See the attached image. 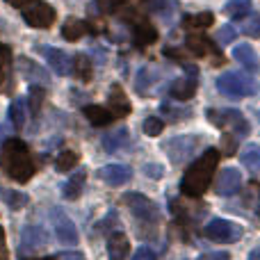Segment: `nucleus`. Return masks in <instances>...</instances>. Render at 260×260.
<instances>
[{"instance_id": "nucleus-1", "label": "nucleus", "mask_w": 260, "mask_h": 260, "mask_svg": "<svg viewBox=\"0 0 260 260\" xmlns=\"http://www.w3.org/2000/svg\"><path fill=\"white\" fill-rule=\"evenodd\" d=\"M217 165H219V151H215V148L203 151V155L197 157V160L187 167V171L183 174L180 192L192 199L201 197V194L210 187L212 176H215V171H217Z\"/></svg>"}, {"instance_id": "nucleus-2", "label": "nucleus", "mask_w": 260, "mask_h": 260, "mask_svg": "<svg viewBox=\"0 0 260 260\" xmlns=\"http://www.w3.org/2000/svg\"><path fill=\"white\" fill-rule=\"evenodd\" d=\"M0 167L16 183H27L35 176V160L21 139H5L0 146Z\"/></svg>"}, {"instance_id": "nucleus-3", "label": "nucleus", "mask_w": 260, "mask_h": 260, "mask_svg": "<svg viewBox=\"0 0 260 260\" xmlns=\"http://www.w3.org/2000/svg\"><path fill=\"white\" fill-rule=\"evenodd\" d=\"M217 89L229 99H247V96L258 94L260 85L253 80L249 73L240 71H226L217 78Z\"/></svg>"}, {"instance_id": "nucleus-4", "label": "nucleus", "mask_w": 260, "mask_h": 260, "mask_svg": "<svg viewBox=\"0 0 260 260\" xmlns=\"http://www.w3.org/2000/svg\"><path fill=\"white\" fill-rule=\"evenodd\" d=\"M208 119H210L219 130H231V135L238 139L247 137V135L251 133L249 121L244 119L242 112H238V110H210V112H208Z\"/></svg>"}, {"instance_id": "nucleus-5", "label": "nucleus", "mask_w": 260, "mask_h": 260, "mask_svg": "<svg viewBox=\"0 0 260 260\" xmlns=\"http://www.w3.org/2000/svg\"><path fill=\"white\" fill-rule=\"evenodd\" d=\"M201 146V137L199 135H178V137H171L165 142V153L169 155V160L174 165H183L185 160L194 155Z\"/></svg>"}, {"instance_id": "nucleus-6", "label": "nucleus", "mask_w": 260, "mask_h": 260, "mask_svg": "<svg viewBox=\"0 0 260 260\" xmlns=\"http://www.w3.org/2000/svg\"><path fill=\"white\" fill-rule=\"evenodd\" d=\"M203 235L212 242H235V240L242 238V229H240L235 221H229V219H210L206 226H203Z\"/></svg>"}, {"instance_id": "nucleus-7", "label": "nucleus", "mask_w": 260, "mask_h": 260, "mask_svg": "<svg viewBox=\"0 0 260 260\" xmlns=\"http://www.w3.org/2000/svg\"><path fill=\"white\" fill-rule=\"evenodd\" d=\"M123 203L130 208V212H133L139 221H157V217H160L157 206L148 197H144V194H137V192L123 194Z\"/></svg>"}, {"instance_id": "nucleus-8", "label": "nucleus", "mask_w": 260, "mask_h": 260, "mask_svg": "<svg viewBox=\"0 0 260 260\" xmlns=\"http://www.w3.org/2000/svg\"><path fill=\"white\" fill-rule=\"evenodd\" d=\"M50 221H53L55 235L62 244H78V229L71 219L67 217V212H62L59 208L50 210Z\"/></svg>"}, {"instance_id": "nucleus-9", "label": "nucleus", "mask_w": 260, "mask_h": 260, "mask_svg": "<svg viewBox=\"0 0 260 260\" xmlns=\"http://www.w3.org/2000/svg\"><path fill=\"white\" fill-rule=\"evenodd\" d=\"M48 244V235L41 226H25L21 231V244H18V251L30 253V251H39Z\"/></svg>"}, {"instance_id": "nucleus-10", "label": "nucleus", "mask_w": 260, "mask_h": 260, "mask_svg": "<svg viewBox=\"0 0 260 260\" xmlns=\"http://www.w3.org/2000/svg\"><path fill=\"white\" fill-rule=\"evenodd\" d=\"M41 55L46 57V62L50 64V69H53L57 76H69L71 73V64L73 59L69 57L67 53H64L62 48H53V46H39Z\"/></svg>"}, {"instance_id": "nucleus-11", "label": "nucleus", "mask_w": 260, "mask_h": 260, "mask_svg": "<svg viewBox=\"0 0 260 260\" xmlns=\"http://www.w3.org/2000/svg\"><path fill=\"white\" fill-rule=\"evenodd\" d=\"M25 23L32 27H50L55 23V9L48 3H37L25 9Z\"/></svg>"}, {"instance_id": "nucleus-12", "label": "nucleus", "mask_w": 260, "mask_h": 260, "mask_svg": "<svg viewBox=\"0 0 260 260\" xmlns=\"http://www.w3.org/2000/svg\"><path fill=\"white\" fill-rule=\"evenodd\" d=\"M240 187H242V174L235 167H226V169L219 171V178H217L215 185L219 197H233Z\"/></svg>"}, {"instance_id": "nucleus-13", "label": "nucleus", "mask_w": 260, "mask_h": 260, "mask_svg": "<svg viewBox=\"0 0 260 260\" xmlns=\"http://www.w3.org/2000/svg\"><path fill=\"white\" fill-rule=\"evenodd\" d=\"M16 64H18V73H21L23 80L32 82V85H39V87H44V85H48L50 82V76L37 62H32V59L21 57Z\"/></svg>"}, {"instance_id": "nucleus-14", "label": "nucleus", "mask_w": 260, "mask_h": 260, "mask_svg": "<svg viewBox=\"0 0 260 260\" xmlns=\"http://www.w3.org/2000/svg\"><path fill=\"white\" fill-rule=\"evenodd\" d=\"M96 176L110 187H119V185H126L130 180V169L126 165H105L96 171Z\"/></svg>"}, {"instance_id": "nucleus-15", "label": "nucleus", "mask_w": 260, "mask_h": 260, "mask_svg": "<svg viewBox=\"0 0 260 260\" xmlns=\"http://www.w3.org/2000/svg\"><path fill=\"white\" fill-rule=\"evenodd\" d=\"M108 110L112 112L114 119H121V117H126V114H130V101H128L126 91L121 89V85H117V82L110 87Z\"/></svg>"}, {"instance_id": "nucleus-16", "label": "nucleus", "mask_w": 260, "mask_h": 260, "mask_svg": "<svg viewBox=\"0 0 260 260\" xmlns=\"http://www.w3.org/2000/svg\"><path fill=\"white\" fill-rule=\"evenodd\" d=\"M169 94H171V99H176V101H189L197 94V78L183 76V78H178V80H174L169 87Z\"/></svg>"}, {"instance_id": "nucleus-17", "label": "nucleus", "mask_w": 260, "mask_h": 260, "mask_svg": "<svg viewBox=\"0 0 260 260\" xmlns=\"http://www.w3.org/2000/svg\"><path fill=\"white\" fill-rule=\"evenodd\" d=\"M160 80V71L155 67H144L139 69L137 80H135V89H137L139 96H146L151 87H155V82Z\"/></svg>"}, {"instance_id": "nucleus-18", "label": "nucleus", "mask_w": 260, "mask_h": 260, "mask_svg": "<svg viewBox=\"0 0 260 260\" xmlns=\"http://www.w3.org/2000/svg\"><path fill=\"white\" fill-rule=\"evenodd\" d=\"M233 59L240 62L247 71H258V55L249 44H240L233 48Z\"/></svg>"}, {"instance_id": "nucleus-19", "label": "nucleus", "mask_w": 260, "mask_h": 260, "mask_svg": "<svg viewBox=\"0 0 260 260\" xmlns=\"http://www.w3.org/2000/svg\"><path fill=\"white\" fill-rule=\"evenodd\" d=\"M128 238L123 233H112L108 240V258L110 260H126L128 256Z\"/></svg>"}, {"instance_id": "nucleus-20", "label": "nucleus", "mask_w": 260, "mask_h": 260, "mask_svg": "<svg viewBox=\"0 0 260 260\" xmlns=\"http://www.w3.org/2000/svg\"><path fill=\"white\" fill-rule=\"evenodd\" d=\"M82 112H85V117L89 119L91 126H108V123L114 121L112 112H110L105 105H85Z\"/></svg>"}, {"instance_id": "nucleus-21", "label": "nucleus", "mask_w": 260, "mask_h": 260, "mask_svg": "<svg viewBox=\"0 0 260 260\" xmlns=\"http://www.w3.org/2000/svg\"><path fill=\"white\" fill-rule=\"evenodd\" d=\"M133 41L137 46H151L157 41V30L148 21H139L133 30Z\"/></svg>"}, {"instance_id": "nucleus-22", "label": "nucleus", "mask_w": 260, "mask_h": 260, "mask_svg": "<svg viewBox=\"0 0 260 260\" xmlns=\"http://www.w3.org/2000/svg\"><path fill=\"white\" fill-rule=\"evenodd\" d=\"M185 44H187L189 53H194L197 57H206V55L215 53V44L206 35H189Z\"/></svg>"}, {"instance_id": "nucleus-23", "label": "nucleus", "mask_w": 260, "mask_h": 260, "mask_svg": "<svg viewBox=\"0 0 260 260\" xmlns=\"http://www.w3.org/2000/svg\"><path fill=\"white\" fill-rule=\"evenodd\" d=\"M87 30H89V25L85 21H80V18H67L62 25V37L67 41H80L87 35Z\"/></svg>"}, {"instance_id": "nucleus-24", "label": "nucleus", "mask_w": 260, "mask_h": 260, "mask_svg": "<svg viewBox=\"0 0 260 260\" xmlns=\"http://www.w3.org/2000/svg\"><path fill=\"white\" fill-rule=\"evenodd\" d=\"M71 73L76 76V80L89 82L91 76H94V67H91L89 57H87V55H76V57H73V64H71Z\"/></svg>"}, {"instance_id": "nucleus-25", "label": "nucleus", "mask_w": 260, "mask_h": 260, "mask_svg": "<svg viewBox=\"0 0 260 260\" xmlns=\"http://www.w3.org/2000/svg\"><path fill=\"white\" fill-rule=\"evenodd\" d=\"M128 130L126 128H117V130H112V133H108V135H103V148L108 153H117L119 148L123 146V144H128Z\"/></svg>"}, {"instance_id": "nucleus-26", "label": "nucleus", "mask_w": 260, "mask_h": 260, "mask_svg": "<svg viewBox=\"0 0 260 260\" xmlns=\"http://www.w3.org/2000/svg\"><path fill=\"white\" fill-rule=\"evenodd\" d=\"M215 23V16L210 12H201V14H185L183 16V25L189 30H203V27H210Z\"/></svg>"}, {"instance_id": "nucleus-27", "label": "nucleus", "mask_w": 260, "mask_h": 260, "mask_svg": "<svg viewBox=\"0 0 260 260\" xmlns=\"http://www.w3.org/2000/svg\"><path fill=\"white\" fill-rule=\"evenodd\" d=\"M85 178H87L85 171H78L73 178H69L62 187V197L64 199H78L82 192V187H85Z\"/></svg>"}, {"instance_id": "nucleus-28", "label": "nucleus", "mask_w": 260, "mask_h": 260, "mask_svg": "<svg viewBox=\"0 0 260 260\" xmlns=\"http://www.w3.org/2000/svg\"><path fill=\"white\" fill-rule=\"evenodd\" d=\"M240 162H242L247 169L260 171V146L258 144H249V146L240 153Z\"/></svg>"}, {"instance_id": "nucleus-29", "label": "nucleus", "mask_w": 260, "mask_h": 260, "mask_svg": "<svg viewBox=\"0 0 260 260\" xmlns=\"http://www.w3.org/2000/svg\"><path fill=\"white\" fill-rule=\"evenodd\" d=\"M226 14L231 18H235V21H242V18H247L251 14V0H231L226 5Z\"/></svg>"}, {"instance_id": "nucleus-30", "label": "nucleus", "mask_w": 260, "mask_h": 260, "mask_svg": "<svg viewBox=\"0 0 260 260\" xmlns=\"http://www.w3.org/2000/svg\"><path fill=\"white\" fill-rule=\"evenodd\" d=\"M0 199H3L12 210H21V208L27 203V194L14 192V189H7V187H0Z\"/></svg>"}, {"instance_id": "nucleus-31", "label": "nucleus", "mask_w": 260, "mask_h": 260, "mask_svg": "<svg viewBox=\"0 0 260 260\" xmlns=\"http://www.w3.org/2000/svg\"><path fill=\"white\" fill-rule=\"evenodd\" d=\"M9 119H12V123L16 128L25 126V101L23 99L12 101V105H9Z\"/></svg>"}, {"instance_id": "nucleus-32", "label": "nucleus", "mask_w": 260, "mask_h": 260, "mask_svg": "<svg viewBox=\"0 0 260 260\" xmlns=\"http://www.w3.org/2000/svg\"><path fill=\"white\" fill-rule=\"evenodd\" d=\"M44 96H46V89L44 87H39V85H32V89H30V96H27V105H30V112L35 114H39V110H41V105H44Z\"/></svg>"}, {"instance_id": "nucleus-33", "label": "nucleus", "mask_w": 260, "mask_h": 260, "mask_svg": "<svg viewBox=\"0 0 260 260\" xmlns=\"http://www.w3.org/2000/svg\"><path fill=\"white\" fill-rule=\"evenodd\" d=\"M78 160H80V157H78V153H73V151H62L57 155V160H55V169L57 171H71L73 167L78 165Z\"/></svg>"}, {"instance_id": "nucleus-34", "label": "nucleus", "mask_w": 260, "mask_h": 260, "mask_svg": "<svg viewBox=\"0 0 260 260\" xmlns=\"http://www.w3.org/2000/svg\"><path fill=\"white\" fill-rule=\"evenodd\" d=\"M162 114H167V119H171V121H180V119H185V117H189V110H185V108H176V105H171V103H162Z\"/></svg>"}, {"instance_id": "nucleus-35", "label": "nucleus", "mask_w": 260, "mask_h": 260, "mask_svg": "<svg viewBox=\"0 0 260 260\" xmlns=\"http://www.w3.org/2000/svg\"><path fill=\"white\" fill-rule=\"evenodd\" d=\"M165 130V121L157 117H148L144 119V133L148 135V137H157V135Z\"/></svg>"}, {"instance_id": "nucleus-36", "label": "nucleus", "mask_w": 260, "mask_h": 260, "mask_svg": "<svg viewBox=\"0 0 260 260\" xmlns=\"http://www.w3.org/2000/svg\"><path fill=\"white\" fill-rule=\"evenodd\" d=\"M233 39H235V27L233 25H221L219 32H217V44L229 46V44H233Z\"/></svg>"}, {"instance_id": "nucleus-37", "label": "nucleus", "mask_w": 260, "mask_h": 260, "mask_svg": "<svg viewBox=\"0 0 260 260\" xmlns=\"http://www.w3.org/2000/svg\"><path fill=\"white\" fill-rule=\"evenodd\" d=\"M235 142H238V137H233V135H224V137H221V153H224V155H233Z\"/></svg>"}, {"instance_id": "nucleus-38", "label": "nucleus", "mask_w": 260, "mask_h": 260, "mask_svg": "<svg viewBox=\"0 0 260 260\" xmlns=\"http://www.w3.org/2000/svg\"><path fill=\"white\" fill-rule=\"evenodd\" d=\"M244 30H247V35H251V37H260V14L251 16L247 23H244Z\"/></svg>"}, {"instance_id": "nucleus-39", "label": "nucleus", "mask_w": 260, "mask_h": 260, "mask_svg": "<svg viewBox=\"0 0 260 260\" xmlns=\"http://www.w3.org/2000/svg\"><path fill=\"white\" fill-rule=\"evenodd\" d=\"M99 3V7L103 9V12H114V9H119L123 3H128V0H96Z\"/></svg>"}, {"instance_id": "nucleus-40", "label": "nucleus", "mask_w": 260, "mask_h": 260, "mask_svg": "<svg viewBox=\"0 0 260 260\" xmlns=\"http://www.w3.org/2000/svg\"><path fill=\"white\" fill-rule=\"evenodd\" d=\"M197 260H231V253L229 251H210V253L199 256Z\"/></svg>"}, {"instance_id": "nucleus-41", "label": "nucleus", "mask_w": 260, "mask_h": 260, "mask_svg": "<svg viewBox=\"0 0 260 260\" xmlns=\"http://www.w3.org/2000/svg\"><path fill=\"white\" fill-rule=\"evenodd\" d=\"M5 3L12 5V7H16V9H23V12H25V9H30L32 5H37L39 0H5Z\"/></svg>"}, {"instance_id": "nucleus-42", "label": "nucleus", "mask_w": 260, "mask_h": 260, "mask_svg": "<svg viewBox=\"0 0 260 260\" xmlns=\"http://www.w3.org/2000/svg\"><path fill=\"white\" fill-rule=\"evenodd\" d=\"M133 260H155V253H153L148 247H142V249H137V253L133 256Z\"/></svg>"}, {"instance_id": "nucleus-43", "label": "nucleus", "mask_w": 260, "mask_h": 260, "mask_svg": "<svg viewBox=\"0 0 260 260\" xmlns=\"http://www.w3.org/2000/svg\"><path fill=\"white\" fill-rule=\"evenodd\" d=\"M144 174L151 176V178H162V167L160 165H146L144 167Z\"/></svg>"}, {"instance_id": "nucleus-44", "label": "nucleus", "mask_w": 260, "mask_h": 260, "mask_svg": "<svg viewBox=\"0 0 260 260\" xmlns=\"http://www.w3.org/2000/svg\"><path fill=\"white\" fill-rule=\"evenodd\" d=\"M0 260H9L7 247H5V231H3V226H0Z\"/></svg>"}, {"instance_id": "nucleus-45", "label": "nucleus", "mask_w": 260, "mask_h": 260, "mask_svg": "<svg viewBox=\"0 0 260 260\" xmlns=\"http://www.w3.org/2000/svg\"><path fill=\"white\" fill-rule=\"evenodd\" d=\"M59 260H87L80 251H67V253H59Z\"/></svg>"}, {"instance_id": "nucleus-46", "label": "nucleus", "mask_w": 260, "mask_h": 260, "mask_svg": "<svg viewBox=\"0 0 260 260\" xmlns=\"http://www.w3.org/2000/svg\"><path fill=\"white\" fill-rule=\"evenodd\" d=\"M247 260H260V247L253 249V251L249 253V258H247Z\"/></svg>"}, {"instance_id": "nucleus-47", "label": "nucleus", "mask_w": 260, "mask_h": 260, "mask_svg": "<svg viewBox=\"0 0 260 260\" xmlns=\"http://www.w3.org/2000/svg\"><path fill=\"white\" fill-rule=\"evenodd\" d=\"M5 69H7V67H5V64H0V82H3V76H5Z\"/></svg>"}, {"instance_id": "nucleus-48", "label": "nucleus", "mask_w": 260, "mask_h": 260, "mask_svg": "<svg viewBox=\"0 0 260 260\" xmlns=\"http://www.w3.org/2000/svg\"><path fill=\"white\" fill-rule=\"evenodd\" d=\"M256 117H258V119H260V110H256Z\"/></svg>"}]
</instances>
